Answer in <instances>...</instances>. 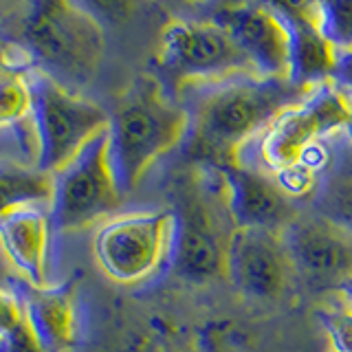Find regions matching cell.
Masks as SVG:
<instances>
[{
    "label": "cell",
    "instance_id": "1",
    "mask_svg": "<svg viewBox=\"0 0 352 352\" xmlns=\"http://www.w3.org/2000/svg\"><path fill=\"white\" fill-rule=\"evenodd\" d=\"M313 91L289 80L238 73L181 88V104L190 113L198 152L225 165L238 161L251 141Z\"/></svg>",
    "mask_w": 352,
    "mask_h": 352
},
{
    "label": "cell",
    "instance_id": "2",
    "mask_svg": "<svg viewBox=\"0 0 352 352\" xmlns=\"http://www.w3.org/2000/svg\"><path fill=\"white\" fill-rule=\"evenodd\" d=\"M192 119L181 99L143 75L119 99L108 121V161L119 194L139 185L150 165L190 137Z\"/></svg>",
    "mask_w": 352,
    "mask_h": 352
},
{
    "label": "cell",
    "instance_id": "3",
    "mask_svg": "<svg viewBox=\"0 0 352 352\" xmlns=\"http://www.w3.org/2000/svg\"><path fill=\"white\" fill-rule=\"evenodd\" d=\"M11 47L25 58V71L36 69L82 95L102 64L106 38L97 18L82 5L36 3L18 20Z\"/></svg>",
    "mask_w": 352,
    "mask_h": 352
},
{
    "label": "cell",
    "instance_id": "4",
    "mask_svg": "<svg viewBox=\"0 0 352 352\" xmlns=\"http://www.w3.org/2000/svg\"><path fill=\"white\" fill-rule=\"evenodd\" d=\"M22 75L31 97L29 113L40 141V170L55 174L88 139L108 126L110 115L102 106L66 91L36 69L22 71Z\"/></svg>",
    "mask_w": 352,
    "mask_h": 352
},
{
    "label": "cell",
    "instance_id": "5",
    "mask_svg": "<svg viewBox=\"0 0 352 352\" xmlns=\"http://www.w3.org/2000/svg\"><path fill=\"white\" fill-rule=\"evenodd\" d=\"M121 203L108 161V126L88 139L82 150L53 174L49 207L51 231L82 229L115 212Z\"/></svg>",
    "mask_w": 352,
    "mask_h": 352
},
{
    "label": "cell",
    "instance_id": "6",
    "mask_svg": "<svg viewBox=\"0 0 352 352\" xmlns=\"http://www.w3.org/2000/svg\"><path fill=\"white\" fill-rule=\"evenodd\" d=\"M352 106L337 88L326 82L302 104L289 108L256 139V168L278 174L300 163L302 154L330 132L348 126Z\"/></svg>",
    "mask_w": 352,
    "mask_h": 352
},
{
    "label": "cell",
    "instance_id": "7",
    "mask_svg": "<svg viewBox=\"0 0 352 352\" xmlns=\"http://www.w3.org/2000/svg\"><path fill=\"white\" fill-rule=\"evenodd\" d=\"M159 66L172 77L179 91L198 82L256 73L227 31L209 18L172 20L161 33Z\"/></svg>",
    "mask_w": 352,
    "mask_h": 352
},
{
    "label": "cell",
    "instance_id": "8",
    "mask_svg": "<svg viewBox=\"0 0 352 352\" xmlns=\"http://www.w3.org/2000/svg\"><path fill=\"white\" fill-rule=\"evenodd\" d=\"M174 231L176 216L170 209L137 212L108 220L95 236L99 267L115 282H141L172 253Z\"/></svg>",
    "mask_w": 352,
    "mask_h": 352
},
{
    "label": "cell",
    "instance_id": "9",
    "mask_svg": "<svg viewBox=\"0 0 352 352\" xmlns=\"http://www.w3.org/2000/svg\"><path fill=\"white\" fill-rule=\"evenodd\" d=\"M220 207H225V196L214 205L205 196L203 187H194V196L185 198L176 216L174 231V269L179 275L192 282H207L214 278H225L227 269V247L234 234V223H225Z\"/></svg>",
    "mask_w": 352,
    "mask_h": 352
},
{
    "label": "cell",
    "instance_id": "10",
    "mask_svg": "<svg viewBox=\"0 0 352 352\" xmlns=\"http://www.w3.org/2000/svg\"><path fill=\"white\" fill-rule=\"evenodd\" d=\"M207 18L227 31L258 75L291 82L289 29L278 3L223 5Z\"/></svg>",
    "mask_w": 352,
    "mask_h": 352
},
{
    "label": "cell",
    "instance_id": "11",
    "mask_svg": "<svg viewBox=\"0 0 352 352\" xmlns=\"http://www.w3.org/2000/svg\"><path fill=\"white\" fill-rule=\"evenodd\" d=\"M220 185L236 229H267L282 234L300 212L275 176L247 161L218 165Z\"/></svg>",
    "mask_w": 352,
    "mask_h": 352
},
{
    "label": "cell",
    "instance_id": "12",
    "mask_svg": "<svg viewBox=\"0 0 352 352\" xmlns=\"http://www.w3.org/2000/svg\"><path fill=\"white\" fill-rule=\"evenodd\" d=\"M295 275L282 234L267 229H234L227 247L225 280L253 300L280 297Z\"/></svg>",
    "mask_w": 352,
    "mask_h": 352
},
{
    "label": "cell",
    "instance_id": "13",
    "mask_svg": "<svg viewBox=\"0 0 352 352\" xmlns=\"http://www.w3.org/2000/svg\"><path fill=\"white\" fill-rule=\"evenodd\" d=\"M295 275L317 286H339L352 278V236L326 218L300 214L282 231Z\"/></svg>",
    "mask_w": 352,
    "mask_h": 352
},
{
    "label": "cell",
    "instance_id": "14",
    "mask_svg": "<svg viewBox=\"0 0 352 352\" xmlns=\"http://www.w3.org/2000/svg\"><path fill=\"white\" fill-rule=\"evenodd\" d=\"M22 306L29 333L42 352H64L75 339V311L64 289H38L20 278L9 282Z\"/></svg>",
    "mask_w": 352,
    "mask_h": 352
},
{
    "label": "cell",
    "instance_id": "15",
    "mask_svg": "<svg viewBox=\"0 0 352 352\" xmlns=\"http://www.w3.org/2000/svg\"><path fill=\"white\" fill-rule=\"evenodd\" d=\"M51 205H25L0 216V249L20 271V280L44 284V251L49 245Z\"/></svg>",
    "mask_w": 352,
    "mask_h": 352
},
{
    "label": "cell",
    "instance_id": "16",
    "mask_svg": "<svg viewBox=\"0 0 352 352\" xmlns=\"http://www.w3.org/2000/svg\"><path fill=\"white\" fill-rule=\"evenodd\" d=\"M286 29H289L291 82L300 88H317L330 82L335 71L337 53L308 18L302 5L278 3Z\"/></svg>",
    "mask_w": 352,
    "mask_h": 352
},
{
    "label": "cell",
    "instance_id": "17",
    "mask_svg": "<svg viewBox=\"0 0 352 352\" xmlns=\"http://www.w3.org/2000/svg\"><path fill=\"white\" fill-rule=\"evenodd\" d=\"M53 174L18 163H0V216L25 205H51Z\"/></svg>",
    "mask_w": 352,
    "mask_h": 352
},
{
    "label": "cell",
    "instance_id": "18",
    "mask_svg": "<svg viewBox=\"0 0 352 352\" xmlns=\"http://www.w3.org/2000/svg\"><path fill=\"white\" fill-rule=\"evenodd\" d=\"M302 7L337 55L352 51V0H315Z\"/></svg>",
    "mask_w": 352,
    "mask_h": 352
},
{
    "label": "cell",
    "instance_id": "19",
    "mask_svg": "<svg viewBox=\"0 0 352 352\" xmlns=\"http://www.w3.org/2000/svg\"><path fill=\"white\" fill-rule=\"evenodd\" d=\"M313 194L315 214L352 236V172L319 179Z\"/></svg>",
    "mask_w": 352,
    "mask_h": 352
},
{
    "label": "cell",
    "instance_id": "20",
    "mask_svg": "<svg viewBox=\"0 0 352 352\" xmlns=\"http://www.w3.org/2000/svg\"><path fill=\"white\" fill-rule=\"evenodd\" d=\"M29 108L31 97L25 75L3 64L0 66V126L22 119L29 113Z\"/></svg>",
    "mask_w": 352,
    "mask_h": 352
},
{
    "label": "cell",
    "instance_id": "21",
    "mask_svg": "<svg viewBox=\"0 0 352 352\" xmlns=\"http://www.w3.org/2000/svg\"><path fill=\"white\" fill-rule=\"evenodd\" d=\"M344 297V295H341ZM319 322L328 333L335 352H352V302L341 300L337 306L319 311Z\"/></svg>",
    "mask_w": 352,
    "mask_h": 352
},
{
    "label": "cell",
    "instance_id": "22",
    "mask_svg": "<svg viewBox=\"0 0 352 352\" xmlns=\"http://www.w3.org/2000/svg\"><path fill=\"white\" fill-rule=\"evenodd\" d=\"M22 306L16 293L11 291V286H0V337L18 330L22 324Z\"/></svg>",
    "mask_w": 352,
    "mask_h": 352
},
{
    "label": "cell",
    "instance_id": "23",
    "mask_svg": "<svg viewBox=\"0 0 352 352\" xmlns=\"http://www.w3.org/2000/svg\"><path fill=\"white\" fill-rule=\"evenodd\" d=\"M330 84H333L352 106V51L337 55V64H335L333 75H330Z\"/></svg>",
    "mask_w": 352,
    "mask_h": 352
},
{
    "label": "cell",
    "instance_id": "24",
    "mask_svg": "<svg viewBox=\"0 0 352 352\" xmlns=\"http://www.w3.org/2000/svg\"><path fill=\"white\" fill-rule=\"evenodd\" d=\"M337 291H339L341 295H344L346 300H350V302H352V278H350V280H346L344 284H341Z\"/></svg>",
    "mask_w": 352,
    "mask_h": 352
},
{
    "label": "cell",
    "instance_id": "25",
    "mask_svg": "<svg viewBox=\"0 0 352 352\" xmlns=\"http://www.w3.org/2000/svg\"><path fill=\"white\" fill-rule=\"evenodd\" d=\"M346 132H348V139L352 141V117H350V121H348V126H346Z\"/></svg>",
    "mask_w": 352,
    "mask_h": 352
}]
</instances>
